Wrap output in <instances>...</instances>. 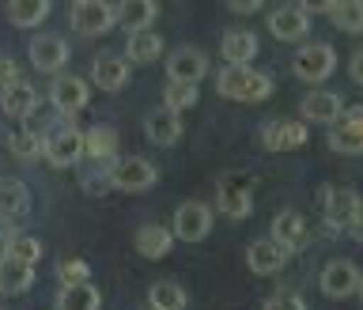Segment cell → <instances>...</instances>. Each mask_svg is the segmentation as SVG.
I'll list each match as a JSON object with an SVG mask.
<instances>
[{
    "label": "cell",
    "mask_w": 363,
    "mask_h": 310,
    "mask_svg": "<svg viewBox=\"0 0 363 310\" xmlns=\"http://www.w3.org/2000/svg\"><path fill=\"white\" fill-rule=\"evenodd\" d=\"M216 91L231 102H265L272 95V76L250 65H227L216 72Z\"/></svg>",
    "instance_id": "6da1fadb"
},
{
    "label": "cell",
    "mask_w": 363,
    "mask_h": 310,
    "mask_svg": "<svg viewBox=\"0 0 363 310\" xmlns=\"http://www.w3.org/2000/svg\"><path fill=\"white\" fill-rule=\"evenodd\" d=\"M42 159H50L53 167H76L79 159H84V129L72 121H57L42 133Z\"/></svg>",
    "instance_id": "7a4b0ae2"
},
{
    "label": "cell",
    "mask_w": 363,
    "mask_h": 310,
    "mask_svg": "<svg viewBox=\"0 0 363 310\" xmlns=\"http://www.w3.org/2000/svg\"><path fill=\"white\" fill-rule=\"evenodd\" d=\"M106 175H110V189H125V193H144L159 182V170L144 155H113L106 163Z\"/></svg>",
    "instance_id": "3957f363"
},
{
    "label": "cell",
    "mask_w": 363,
    "mask_h": 310,
    "mask_svg": "<svg viewBox=\"0 0 363 310\" xmlns=\"http://www.w3.org/2000/svg\"><path fill=\"white\" fill-rule=\"evenodd\" d=\"M333 68H337V53H333V45H325V42H311L291 57V72L299 76L303 84H322V79L333 76Z\"/></svg>",
    "instance_id": "277c9868"
},
{
    "label": "cell",
    "mask_w": 363,
    "mask_h": 310,
    "mask_svg": "<svg viewBox=\"0 0 363 310\" xmlns=\"http://www.w3.org/2000/svg\"><path fill=\"white\" fill-rule=\"evenodd\" d=\"M212 231V209L201 201H186L174 209V220H170V235L174 243H204Z\"/></svg>",
    "instance_id": "5b68a950"
},
{
    "label": "cell",
    "mask_w": 363,
    "mask_h": 310,
    "mask_svg": "<svg viewBox=\"0 0 363 310\" xmlns=\"http://www.w3.org/2000/svg\"><path fill=\"white\" fill-rule=\"evenodd\" d=\"M72 27L84 38H99L118 27V11L110 0H84V4H72Z\"/></svg>",
    "instance_id": "8992f818"
},
{
    "label": "cell",
    "mask_w": 363,
    "mask_h": 310,
    "mask_svg": "<svg viewBox=\"0 0 363 310\" xmlns=\"http://www.w3.org/2000/svg\"><path fill=\"white\" fill-rule=\"evenodd\" d=\"M322 209H325V223L329 227H348L352 238L359 235V193L356 189H322Z\"/></svg>",
    "instance_id": "52a82bcc"
},
{
    "label": "cell",
    "mask_w": 363,
    "mask_h": 310,
    "mask_svg": "<svg viewBox=\"0 0 363 310\" xmlns=\"http://www.w3.org/2000/svg\"><path fill=\"white\" fill-rule=\"evenodd\" d=\"M359 269L356 261H329V265L322 269V277H318V288H322V295H329V299H352V295L359 292Z\"/></svg>",
    "instance_id": "ba28073f"
},
{
    "label": "cell",
    "mask_w": 363,
    "mask_h": 310,
    "mask_svg": "<svg viewBox=\"0 0 363 310\" xmlns=\"http://www.w3.org/2000/svg\"><path fill=\"white\" fill-rule=\"evenodd\" d=\"M91 99V84L79 76H53L50 84V106L61 114V118H72V114H79L87 106Z\"/></svg>",
    "instance_id": "9c48e42d"
},
{
    "label": "cell",
    "mask_w": 363,
    "mask_h": 310,
    "mask_svg": "<svg viewBox=\"0 0 363 310\" xmlns=\"http://www.w3.org/2000/svg\"><path fill=\"white\" fill-rule=\"evenodd\" d=\"M167 76H170V84H201L208 76V57L197 45H178L167 57Z\"/></svg>",
    "instance_id": "30bf717a"
},
{
    "label": "cell",
    "mask_w": 363,
    "mask_h": 310,
    "mask_svg": "<svg viewBox=\"0 0 363 310\" xmlns=\"http://www.w3.org/2000/svg\"><path fill=\"white\" fill-rule=\"evenodd\" d=\"M27 53H30V65L38 68V72H50V76L61 72V68L68 65V57H72V50H68V42L61 38V34H38Z\"/></svg>",
    "instance_id": "8fae6325"
},
{
    "label": "cell",
    "mask_w": 363,
    "mask_h": 310,
    "mask_svg": "<svg viewBox=\"0 0 363 310\" xmlns=\"http://www.w3.org/2000/svg\"><path fill=\"white\" fill-rule=\"evenodd\" d=\"M91 79H95V87L99 91H121V87H129V79H133V65L125 61V57L118 53H102L95 57V65H91Z\"/></svg>",
    "instance_id": "7c38bea8"
},
{
    "label": "cell",
    "mask_w": 363,
    "mask_h": 310,
    "mask_svg": "<svg viewBox=\"0 0 363 310\" xmlns=\"http://www.w3.org/2000/svg\"><path fill=\"white\" fill-rule=\"evenodd\" d=\"M288 258L291 254L280 243H272V238H257V243L246 246V265L254 277H272V272H280L288 265Z\"/></svg>",
    "instance_id": "4fadbf2b"
},
{
    "label": "cell",
    "mask_w": 363,
    "mask_h": 310,
    "mask_svg": "<svg viewBox=\"0 0 363 310\" xmlns=\"http://www.w3.org/2000/svg\"><path fill=\"white\" fill-rule=\"evenodd\" d=\"M42 106V95L34 91V84L27 79H16V84L0 87V110H4V118H30L34 110Z\"/></svg>",
    "instance_id": "5bb4252c"
},
{
    "label": "cell",
    "mask_w": 363,
    "mask_h": 310,
    "mask_svg": "<svg viewBox=\"0 0 363 310\" xmlns=\"http://www.w3.org/2000/svg\"><path fill=\"white\" fill-rule=\"evenodd\" d=\"M216 204H220V212L227 216V220H246V216L254 212L250 182H246V178H223V182H220V197H216Z\"/></svg>",
    "instance_id": "9a60e30c"
},
{
    "label": "cell",
    "mask_w": 363,
    "mask_h": 310,
    "mask_svg": "<svg viewBox=\"0 0 363 310\" xmlns=\"http://www.w3.org/2000/svg\"><path fill=\"white\" fill-rule=\"evenodd\" d=\"M265 23H269V34L280 42H299V38H306V31H311V16H303L295 4H284L277 11H269Z\"/></svg>",
    "instance_id": "2e32d148"
},
{
    "label": "cell",
    "mask_w": 363,
    "mask_h": 310,
    "mask_svg": "<svg viewBox=\"0 0 363 310\" xmlns=\"http://www.w3.org/2000/svg\"><path fill=\"white\" fill-rule=\"evenodd\" d=\"M299 110H303V118L306 121H314V125H333L340 121V110H345V99L337 95V91H311L303 102H299Z\"/></svg>",
    "instance_id": "e0dca14e"
},
{
    "label": "cell",
    "mask_w": 363,
    "mask_h": 310,
    "mask_svg": "<svg viewBox=\"0 0 363 310\" xmlns=\"http://www.w3.org/2000/svg\"><path fill=\"white\" fill-rule=\"evenodd\" d=\"M261 144L269 152H295L306 144V125L303 121H269L261 129Z\"/></svg>",
    "instance_id": "ac0fdd59"
},
{
    "label": "cell",
    "mask_w": 363,
    "mask_h": 310,
    "mask_svg": "<svg viewBox=\"0 0 363 310\" xmlns=\"http://www.w3.org/2000/svg\"><path fill=\"white\" fill-rule=\"evenodd\" d=\"M144 136H147L152 144H159V148L178 144V136H182V114L167 110V106L152 110V114L144 118Z\"/></svg>",
    "instance_id": "d6986e66"
},
{
    "label": "cell",
    "mask_w": 363,
    "mask_h": 310,
    "mask_svg": "<svg viewBox=\"0 0 363 310\" xmlns=\"http://www.w3.org/2000/svg\"><path fill=\"white\" fill-rule=\"evenodd\" d=\"M133 246H136V254H140V258L159 261V258L170 254V246H174V235H170V227H163V223H144V227H136Z\"/></svg>",
    "instance_id": "ffe728a7"
},
{
    "label": "cell",
    "mask_w": 363,
    "mask_h": 310,
    "mask_svg": "<svg viewBox=\"0 0 363 310\" xmlns=\"http://www.w3.org/2000/svg\"><path fill=\"white\" fill-rule=\"evenodd\" d=\"M306 220L295 209H284V212H277L272 216V243H280L288 254H295L303 243H306Z\"/></svg>",
    "instance_id": "44dd1931"
},
{
    "label": "cell",
    "mask_w": 363,
    "mask_h": 310,
    "mask_svg": "<svg viewBox=\"0 0 363 310\" xmlns=\"http://www.w3.org/2000/svg\"><path fill=\"white\" fill-rule=\"evenodd\" d=\"M84 155L91 163H110L118 155V129L113 125H91L84 133Z\"/></svg>",
    "instance_id": "7402d4cb"
},
{
    "label": "cell",
    "mask_w": 363,
    "mask_h": 310,
    "mask_svg": "<svg viewBox=\"0 0 363 310\" xmlns=\"http://www.w3.org/2000/svg\"><path fill=\"white\" fill-rule=\"evenodd\" d=\"M159 53H163V38L152 27L133 31L129 42H125V61L129 65H152V61H159Z\"/></svg>",
    "instance_id": "603a6c76"
},
{
    "label": "cell",
    "mask_w": 363,
    "mask_h": 310,
    "mask_svg": "<svg viewBox=\"0 0 363 310\" xmlns=\"http://www.w3.org/2000/svg\"><path fill=\"white\" fill-rule=\"evenodd\" d=\"M30 212V189L19 178H0V220H19Z\"/></svg>",
    "instance_id": "cb8c5ba5"
},
{
    "label": "cell",
    "mask_w": 363,
    "mask_h": 310,
    "mask_svg": "<svg viewBox=\"0 0 363 310\" xmlns=\"http://www.w3.org/2000/svg\"><path fill=\"white\" fill-rule=\"evenodd\" d=\"M257 34L254 31H227L223 42H220V53L227 65H250L257 57Z\"/></svg>",
    "instance_id": "d4e9b609"
},
{
    "label": "cell",
    "mask_w": 363,
    "mask_h": 310,
    "mask_svg": "<svg viewBox=\"0 0 363 310\" xmlns=\"http://www.w3.org/2000/svg\"><path fill=\"white\" fill-rule=\"evenodd\" d=\"M113 11H118V23L125 31H144L152 27L155 16H159V4L155 0H121V4H113Z\"/></svg>",
    "instance_id": "484cf974"
},
{
    "label": "cell",
    "mask_w": 363,
    "mask_h": 310,
    "mask_svg": "<svg viewBox=\"0 0 363 310\" xmlns=\"http://www.w3.org/2000/svg\"><path fill=\"white\" fill-rule=\"evenodd\" d=\"M50 8H53V0H8V23L19 31H30L38 23H45Z\"/></svg>",
    "instance_id": "4316f807"
},
{
    "label": "cell",
    "mask_w": 363,
    "mask_h": 310,
    "mask_svg": "<svg viewBox=\"0 0 363 310\" xmlns=\"http://www.w3.org/2000/svg\"><path fill=\"white\" fill-rule=\"evenodd\" d=\"M34 284V265H23L16 258H0V292L4 295H23Z\"/></svg>",
    "instance_id": "83f0119b"
},
{
    "label": "cell",
    "mask_w": 363,
    "mask_h": 310,
    "mask_svg": "<svg viewBox=\"0 0 363 310\" xmlns=\"http://www.w3.org/2000/svg\"><path fill=\"white\" fill-rule=\"evenodd\" d=\"M147 306H152V310H186L189 295L174 280H155L152 288H147Z\"/></svg>",
    "instance_id": "f1b7e54d"
},
{
    "label": "cell",
    "mask_w": 363,
    "mask_h": 310,
    "mask_svg": "<svg viewBox=\"0 0 363 310\" xmlns=\"http://www.w3.org/2000/svg\"><path fill=\"white\" fill-rule=\"evenodd\" d=\"M102 306V295L99 288H91L87 284H68V288L57 292V310H99Z\"/></svg>",
    "instance_id": "f546056e"
},
{
    "label": "cell",
    "mask_w": 363,
    "mask_h": 310,
    "mask_svg": "<svg viewBox=\"0 0 363 310\" xmlns=\"http://www.w3.org/2000/svg\"><path fill=\"white\" fill-rule=\"evenodd\" d=\"M329 148H333L337 155H359L363 152V133L356 121H333V129H329Z\"/></svg>",
    "instance_id": "4dcf8cb0"
},
{
    "label": "cell",
    "mask_w": 363,
    "mask_h": 310,
    "mask_svg": "<svg viewBox=\"0 0 363 310\" xmlns=\"http://www.w3.org/2000/svg\"><path fill=\"white\" fill-rule=\"evenodd\" d=\"M325 16L333 19V27L345 31V34H359L363 31V4L359 0H333V8H329Z\"/></svg>",
    "instance_id": "1f68e13d"
},
{
    "label": "cell",
    "mask_w": 363,
    "mask_h": 310,
    "mask_svg": "<svg viewBox=\"0 0 363 310\" xmlns=\"http://www.w3.org/2000/svg\"><path fill=\"white\" fill-rule=\"evenodd\" d=\"M8 152L16 155L19 163H34V159H42V136L30 133V129L8 133Z\"/></svg>",
    "instance_id": "d6a6232c"
},
{
    "label": "cell",
    "mask_w": 363,
    "mask_h": 310,
    "mask_svg": "<svg viewBox=\"0 0 363 310\" xmlns=\"http://www.w3.org/2000/svg\"><path fill=\"white\" fill-rule=\"evenodd\" d=\"M4 254L8 258H16V261H23V265H38V258H42V243L34 235H11L8 238V246H4Z\"/></svg>",
    "instance_id": "836d02e7"
},
{
    "label": "cell",
    "mask_w": 363,
    "mask_h": 310,
    "mask_svg": "<svg viewBox=\"0 0 363 310\" xmlns=\"http://www.w3.org/2000/svg\"><path fill=\"white\" fill-rule=\"evenodd\" d=\"M197 99H201L197 84H167V91H163V106L174 114H186L189 106H197Z\"/></svg>",
    "instance_id": "e575fe53"
},
{
    "label": "cell",
    "mask_w": 363,
    "mask_h": 310,
    "mask_svg": "<svg viewBox=\"0 0 363 310\" xmlns=\"http://www.w3.org/2000/svg\"><path fill=\"white\" fill-rule=\"evenodd\" d=\"M57 280H61V288H68V284H87L91 280V265L84 258H65L61 265H57Z\"/></svg>",
    "instance_id": "d590c367"
},
{
    "label": "cell",
    "mask_w": 363,
    "mask_h": 310,
    "mask_svg": "<svg viewBox=\"0 0 363 310\" xmlns=\"http://www.w3.org/2000/svg\"><path fill=\"white\" fill-rule=\"evenodd\" d=\"M261 310H306V299L295 292H277V295H269Z\"/></svg>",
    "instance_id": "8d00e7d4"
},
{
    "label": "cell",
    "mask_w": 363,
    "mask_h": 310,
    "mask_svg": "<svg viewBox=\"0 0 363 310\" xmlns=\"http://www.w3.org/2000/svg\"><path fill=\"white\" fill-rule=\"evenodd\" d=\"M95 170H87L84 175V189L87 193H106L110 189V175H106V163H91Z\"/></svg>",
    "instance_id": "74e56055"
},
{
    "label": "cell",
    "mask_w": 363,
    "mask_h": 310,
    "mask_svg": "<svg viewBox=\"0 0 363 310\" xmlns=\"http://www.w3.org/2000/svg\"><path fill=\"white\" fill-rule=\"evenodd\" d=\"M16 79H23V72H19V61H16L11 53H4V50H0V87L16 84Z\"/></svg>",
    "instance_id": "f35d334b"
},
{
    "label": "cell",
    "mask_w": 363,
    "mask_h": 310,
    "mask_svg": "<svg viewBox=\"0 0 363 310\" xmlns=\"http://www.w3.org/2000/svg\"><path fill=\"white\" fill-rule=\"evenodd\" d=\"M295 8H299L303 16H325V11L333 8V0H295Z\"/></svg>",
    "instance_id": "ab89813d"
},
{
    "label": "cell",
    "mask_w": 363,
    "mask_h": 310,
    "mask_svg": "<svg viewBox=\"0 0 363 310\" xmlns=\"http://www.w3.org/2000/svg\"><path fill=\"white\" fill-rule=\"evenodd\" d=\"M261 4H265V0H227V8H231L235 16H254V11H261Z\"/></svg>",
    "instance_id": "60d3db41"
},
{
    "label": "cell",
    "mask_w": 363,
    "mask_h": 310,
    "mask_svg": "<svg viewBox=\"0 0 363 310\" xmlns=\"http://www.w3.org/2000/svg\"><path fill=\"white\" fill-rule=\"evenodd\" d=\"M348 72H352V84H359V79H363V53H352Z\"/></svg>",
    "instance_id": "b9f144b4"
},
{
    "label": "cell",
    "mask_w": 363,
    "mask_h": 310,
    "mask_svg": "<svg viewBox=\"0 0 363 310\" xmlns=\"http://www.w3.org/2000/svg\"><path fill=\"white\" fill-rule=\"evenodd\" d=\"M11 235H16V231L8 227V220H0V258H4V246H8V238H11Z\"/></svg>",
    "instance_id": "7bdbcfd3"
},
{
    "label": "cell",
    "mask_w": 363,
    "mask_h": 310,
    "mask_svg": "<svg viewBox=\"0 0 363 310\" xmlns=\"http://www.w3.org/2000/svg\"><path fill=\"white\" fill-rule=\"evenodd\" d=\"M72 4H84V0H72Z\"/></svg>",
    "instance_id": "ee69618b"
},
{
    "label": "cell",
    "mask_w": 363,
    "mask_h": 310,
    "mask_svg": "<svg viewBox=\"0 0 363 310\" xmlns=\"http://www.w3.org/2000/svg\"><path fill=\"white\" fill-rule=\"evenodd\" d=\"M144 310H152V306H144Z\"/></svg>",
    "instance_id": "f6af8a7d"
},
{
    "label": "cell",
    "mask_w": 363,
    "mask_h": 310,
    "mask_svg": "<svg viewBox=\"0 0 363 310\" xmlns=\"http://www.w3.org/2000/svg\"><path fill=\"white\" fill-rule=\"evenodd\" d=\"M0 310H4V306H0Z\"/></svg>",
    "instance_id": "bcb514c9"
}]
</instances>
